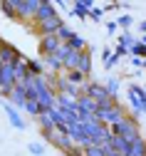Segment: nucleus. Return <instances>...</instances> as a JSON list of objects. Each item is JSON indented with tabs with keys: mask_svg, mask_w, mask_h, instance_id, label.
<instances>
[{
	"mask_svg": "<svg viewBox=\"0 0 146 156\" xmlns=\"http://www.w3.org/2000/svg\"><path fill=\"white\" fill-rule=\"evenodd\" d=\"M129 116V112L124 109L119 102H114V104H109V107H99V112H97V119L104 124V126H109V129H114L119 122H124Z\"/></svg>",
	"mask_w": 146,
	"mask_h": 156,
	"instance_id": "1",
	"label": "nucleus"
},
{
	"mask_svg": "<svg viewBox=\"0 0 146 156\" xmlns=\"http://www.w3.org/2000/svg\"><path fill=\"white\" fill-rule=\"evenodd\" d=\"M82 94L92 97V99H94L99 107H109V104H114V102H116V97H112V94H109V89L104 87V84H99V82H87V84H84V89H82Z\"/></svg>",
	"mask_w": 146,
	"mask_h": 156,
	"instance_id": "2",
	"label": "nucleus"
},
{
	"mask_svg": "<svg viewBox=\"0 0 146 156\" xmlns=\"http://www.w3.org/2000/svg\"><path fill=\"white\" fill-rule=\"evenodd\" d=\"M42 134H45V139H47L52 146H57L59 151H65V154H69V151L74 149L72 136L67 134V129H62V126H55V129H50V131H42Z\"/></svg>",
	"mask_w": 146,
	"mask_h": 156,
	"instance_id": "3",
	"label": "nucleus"
},
{
	"mask_svg": "<svg viewBox=\"0 0 146 156\" xmlns=\"http://www.w3.org/2000/svg\"><path fill=\"white\" fill-rule=\"evenodd\" d=\"M12 10L17 12V20L20 23H27V20H35V15L42 5V0H10Z\"/></svg>",
	"mask_w": 146,
	"mask_h": 156,
	"instance_id": "4",
	"label": "nucleus"
},
{
	"mask_svg": "<svg viewBox=\"0 0 146 156\" xmlns=\"http://www.w3.org/2000/svg\"><path fill=\"white\" fill-rule=\"evenodd\" d=\"M112 134H116V136H121V139H126L129 144L131 141H136L139 136H141V129H139V122H136V116H126L124 122H119L114 129H112Z\"/></svg>",
	"mask_w": 146,
	"mask_h": 156,
	"instance_id": "5",
	"label": "nucleus"
},
{
	"mask_svg": "<svg viewBox=\"0 0 146 156\" xmlns=\"http://www.w3.org/2000/svg\"><path fill=\"white\" fill-rule=\"evenodd\" d=\"M65 25V20H62L59 15H52V17H47V20H42V23H35L32 25V30L40 35V37H45V35H57V30Z\"/></svg>",
	"mask_w": 146,
	"mask_h": 156,
	"instance_id": "6",
	"label": "nucleus"
},
{
	"mask_svg": "<svg viewBox=\"0 0 146 156\" xmlns=\"http://www.w3.org/2000/svg\"><path fill=\"white\" fill-rule=\"evenodd\" d=\"M20 57H23V55L17 52V47H12V45L5 42V40L0 42V67H12Z\"/></svg>",
	"mask_w": 146,
	"mask_h": 156,
	"instance_id": "7",
	"label": "nucleus"
},
{
	"mask_svg": "<svg viewBox=\"0 0 146 156\" xmlns=\"http://www.w3.org/2000/svg\"><path fill=\"white\" fill-rule=\"evenodd\" d=\"M62 45H65V42H59L57 35H45V37H40L37 50H40V55H42V57H47V55H55Z\"/></svg>",
	"mask_w": 146,
	"mask_h": 156,
	"instance_id": "8",
	"label": "nucleus"
},
{
	"mask_svg": "<svg viewBox=\"0 0 146 156\" xmlns=\"http://www.w3.org/2000/svg\"><path fill=\"white\" fill-rule=\"evenodd\" d=\"M77 107H79V116H97V112H99V104L87 94L77 97Z\"/></svg>",
	"mask_w": 146,
	"mask_h": 156,
	"instance_id": "9",
	"label": "nucleus"
},
{
	"mask_svg": "<svg viewBox=\"0 0 146 156\" xmlns=\"http://www.w3.org/2000/svg\"><path fill=\"white\" fill-rule=\"evenodd\" d=\"M42 65H45V69L50 72V74H59L62 69H65V62H62V57L55 52V55H47V57H42Z\"/></svg>",
	"mask_w": 146,
	"mask_h": 156,
	"instance_id": "10",
	"label": "nucleus"
},
{
	"mask_svg": "<svg viewBox=\"0 0 146 156\" xmlns=\"http://www.w3.org/2000/svg\"><path fill=\"white\" fill-rule=\"evenodd\" d=\"M57 107L65 109V112H72V114H79L77 97H72V94H57Z\"/></svg>",
	"mask_w": 146,
	"mask_h": 156,
	"instance_id": "11",
	"label": "nucleus"
},
{
	"mask_svg": "<svg viewBox=\"0 0 146 156\" xmlns=\"http://www.w3.org/2000/svg\"><path fill=\"white\" fill-rule=\"evenodd\" d=\"M8 99H10L12 107H23V109H25V104H27V92H25V87H23V84H15V89L10 92Z\"/></svg>",
	"mask_w": 146,
	"mask_h": 156,
	"instance_id": "12",
	"label": "nucleus"
},
{
	"mask_svg": "<svg viewBox=\"0 0 146 156\" xmlns=\"http://www.w3.org/2000/svg\"><path fill=\"white\" fill-rule=\"evenodd\" d=\"M77 72H82L84 77L92 74V52H89V47H87V50H82V55H79V65H77Z\"/></svg>",
	"mask_w": 146,
	"mask_h": 156,
	"instance_id": "13",
	"label": "nucleus"
},
{
	"mask_svg": "<svg viewBox=\"0 0 146 156\" xmlns=\"http://www.w3.org/2000/svg\"><path fill=\"white\" fill-rule=\"evenodd\" d=\"M52 15H57V8H55L52 3H47V0H42V5H40V10H37V15H35L32 25H35V23H42V20H47V17H52Z\"/></svg>",
	"mask_w": 146,
	"mask_h": 156,
	"instance_id": "14",
	"label": "nucleus"
},
{
	"mask_svg": "<svg viewBox=\"0 0 146 156\" xmlns=\"http://www.w3.org/2000/svg\"><path fill=\"white\" fill-rule=\"evenodd\" d=\"M5 114H8V119H10V124H12L15 129H25V119L20 116V112H17L10 102H5Z\"/></svg>",
	"mask_w": 146,
	"mask_h": 156,
	"instance_id": "15",
	"label": "nucleus"
},
{
	"mask_svg": "<svg viewBox=\"0 0 146 156\" xmlns=\"http://www.w3.org/2000/svg\"><path fill=\"white\" fill-rule=\"evenodd\" d=\"M112 149L116 151V154H121V156H129V149H131V144L126 141V139H121V136H112Z\"/></svg>",
	"mask_w": 146,
	"mask_h": 156,
	"instance_id": "16",
	"label": "nucleus"
},
{
	"mask_svg": "<svg viewBox=\"0 0 146 156\" xmlns=\"http://www.w3.org/2000/svg\"><path fill=\"white\" fill-rule=\"evenodd\" d=\"M65 77L69 80V84H74V87H79V89H84V84H87V77L82 74V72H65Z\"/></svg>",
	"mask_w": 146,
	"mask_h": 156,
	"instance_id": "17",
	"label": "nucleus"
},
{
	"mask_svg": "<svg viewBox=\"0 0 146 156\" xmlns=\"http://www.w3.org/2000/svg\"><path fill=\"white\" fill-rule=\"evenodd\" d=\"M37 122H40V129H42V131H50V129L57 126L55 119H52V112H42V114L37 116Z\"/></svg>",
	"mask_w": 146,
	"mask_h": 156,
	"instance_id": "18",
	"label": "nucleus"
},
{
	"mask_svg": "<svg viewBox=\"0 0 146 156\" xmlns=\"http://www.w3.org/2000/svg\"><path fill=\"white\" fill-rule=\"evenodd\" d=\"M129 156H146V139H144V136H139L136 141H131Z\"/></svg>",
	"mask_w": 146,
	"mask_h": 156,
	"instance_id": "19",
	"label": "nucleus"
},
{
	"mask_svg": "<svg viewBox=\"0 0 146 156\" xmlns=\"http://www.w3.org/2000/svg\"><path fill=\"white\" fill-rule=\"evenodd\" d=\"M27 69L32 77H42L45 74V65L40 62V60H27Z\"/></svg>",
	"mask_w": 146,
	"mask_h": 156,
	"instance_id": "20",
	"label": "nucleus"
},
{
	"mask_svg": "<svg viewBox=\"0 0 146 156\" xmlns=\"http://www.w3.org/2000/svg\"><path fill=\"white\" fill-rule=\"evenodd\" d=\"M67 45H69L72 50H77V52H82V50H87V42H84V37H82V35H77V32L72 35V40H69Z\"/></svg>",
	"mask_w": 146,
	"mask_h": 156,
	"instance_id": "21",
	"label": "nucleus"
},
{
	"mask_svg": "<svg viewBox=\"0 0 146 156\" xmlns=\"http://www.w3.org/2000/svg\"><path fill=\"white\" fill-rule=\"evenodd\" d=\"M25 112H27V114H32V116H40V114H42V107H40V102H37V99H27Z\"/></svg>",
	"mask_w": 146,
	"mask_h": 156,
	"instance_id": "22",
	"label": "nucleus"
},
{
	"mask_svg": "<svg viewBox=\"0 0 146 156\" xmlns=\"http://www.w3.org/2000/svg\"><path fill=\"white\" fill-rule=\"evenodd\" d=\"M136 42H139V40H136V37H131V32H124V35L119 37V45H121V47H126V50H131Z\"/></svg>",
	"mask_w": 146,
	"mask_h": 156,
	"instance_id": "23",
	"label": "nucleus"
},
{
	"mask_svg": "<svg viewBox=\"0 0 146 156\" xmlns=\"http://www.w3.org/2000/svg\"><path fill=\"white\" fill-rule=\"evenodd\" d=\"M72 15H77V17H82V20H84V17H89V10L77 0V3H72Z\"/></svg>",
	"mask_w": 146,
	"mask_h": 156,
	"instance_id": "24",
	"label": "nucleus"
},
{
	"mask_svg": "<svg viewBox=\"0 0 146 156\" xmlns=\"http://www.w3.org/2000/svg\"><path fill=\"white\" fill-rule=\"evenodd\" d=\"M72 35H74V32H72V30H69L67 25H62V27L57 30V37H59V42H65V45H67V42L72 40Z\"/></svg>",
	"mask_w": 146,
	"mask_h": 156,
	"instance_id": "25",
	"label": "nucleus"
},
{
	"mask_svg": "<svg viewBox=\"0 0 146 156\" xmlns=\"http://www.w3.org/2000/svg\"><path fill=\"white\" fill-rule=\"evenodd\" d=\"M129 55H131V57H139V60H146V45L136 42V45L129 50Z\"/></svg>",
	"mask_w": 146,
	"mask_h": 156,
	"instance_id": "26",
	"label": "nucleus"
},
{
	"mask_svg": "<svg viewBox=\"0 0 146 156\" xmlns=\"http://www.w3.org/2000/svg\"><path fill=\"white\" fill-rule=\"evenodd\" d=\"M116 62H119V57H116V55H112L109 50H104V67H107V69H112Z\"/></svg>",
	"mask_w": 146,
	"mask_h": 156,
	"instance_id": "27",
	"label": "nucleus"
},
{
	"mask_svg": "<svg viewBox=\"0 0 146 156\" xmlns=\"http://www.w3.org/2000/svg\"><path fill=\"white\" fill-rule=\"evenodd\" d=\"M104 87L109 89V94H112V97H116V94H119V80H116V77H109Z\"/></svg>",
	"mask_w": 146,
	"mask_h": 156,
	"instance_id": "28",
	"label": "nucleus"
},
{
	"mask_svg": "<svg viewBox=\"0 0 146 156\" xmlns=\"http://www.w3.org/2000/svg\"><path fill=\"white\" fill-rule=\"evenodd\" d=\"M0 8H3V12H5L8 17H10V20H17V12L12 10V5H10V0H5V3L0 5Z\"/></svg>",
	"mask_w": 146,
	"mask_h": 156,
	"instance_id": "29",
	"label": "nucleus"
},
{
	"mask_svg": "<svg viewBox=\"0 0 146 156\" xmlns=\"http://www.w3.org/2000/svg\"><path fill=\"white\" fill-rule=\"evenodd\" d=\"M116 25L126 30V27H131V25H134V17H131V15H121L119 20H116Z\"/></svg>",
	"mask_w": 146,
	"mask_h": 156,
	"instance_id": "30",
	"label": "nucleus"
},
{
	"mask_svg": "<svg viewBox=\"0 0 146 156\" xmlns=\"http://www.w3.org/2000/svg\"><path fill=\"white\" fill-rule=\"evenodd\" d=\"M30 154L32 156H42L45 154V146L42 144H30Z\"/></svg>",
	"mask_w": 146,
	"mask_h": 156,
	"instance_id": "31",
	"label": "nucleus"
},
{
	"mask_svg": "<svg viewBox=\"0 0 146 156\" xmlns=\"http://www.w3.org/2000/svg\"><path fill=\"white\" fill-rule=\"evenodd\" d=\"M101 15H104V10H101V8H92V10H89V17H92L94 23H99V20H101Z\"/></svg>",
	"mask_w": 146,
	"mask_h": 156,
	"instance_id": "32",
	"label": "nucleus"
},
{
	"mask_svg": "<svg viewBox=\"0 0 146 156\" xmlns=\"http://www.w3.org/2000/svg\"><path fill=\"white\" fill-rule=\"evenodd\" d=\"M116 30H119V25H116L114 20H109V23H107V32H109V35H114Z\"/></svg>",
	"mask_w": 146,
	"mask_h": 156,
	"instance_id": "33",
	"label": "nucleus"
},
{
	"mask_svg": "<svg viewBox=\"0 0 146 156\" xmlns=\"http://www.w3.org/2000/svg\"><path fill=\"white\" fill-rule=\"evenodd\" d=\"M114 55H116V57H124V55H129V50H126V47H121V45H119V47L114 50Z\"/></svg>",
	"mask_w": 146,
	"mask_h": 156,
	"instance_id": "34",
	"label": "nucleus"
},
{
	"mask_svg": "<svg viewBox=\"0 0 146 156\" xmlns=\"http://www.w3.org/2000/svg\"><path fill=\"white\" fill-rule=\"evenodd\" d=\"M131 65H134V67H146V60H139V57H131Z\"/></svg>",
	"mask_w": 146,
	"mask_h": 156,
	"instance_id": "35",
	"label": "nucleus"
},
{
	"mask_svg": "<svg viewBox=\"0 0 146 156\" xmlns=\"http://www.w3.org/2000/svg\"><path fill=\"white\" fill-rule=\"evenodd\" d=\"M107 156H121V154H116V151H114V149H112V151H109V154H107Z\"/></svg>",
	"mask_w": 146,
	"mask_h": 156,
	"instance_id": "36",
	"label": "nucleus"
},
{
	"mask_svg": "<svg viewBox=\"0 0 146 156\" xmlns=\"http://www.w3.org/2000/svg\"><path fill=\"white\" fill-rule=\"evenodd\" d=\"M139 27H141V30H144V32H146V20H144V23H141V25H139Z\"/></svg>",
	"mask_w": 146,
	"mask_h": 156,
	"instance_id": "37",
	"label": "nucleus"
},
{
	"mask_svg": "<svg viewBox=\"0 0 146 156\" xmlns=\"http://www.w3.org/2000/svg\"><path fill=\"white\" fill-rule=\"evenodd\" d=\"M139 42H141V45H146V35H144V37H141V40H139Z\"/></svg>",
	"mask_w": 146,
	"mask_h": 156,
	"instance_id": "38",
	"label": "nucleus"
},
{
	"mask_svg": "<svg viewBox=\"0 0 146 156\" xmlns=\"http://www.w3.org/2000/svg\"><path fill=\"white\" fill-rule=\"evenodd\" d=\"M0 42H3V40H0Z\"/></svg>",
	"mask_w": 146,
	"mask_h": 156,
	"instance_id": "39",
	"label": "nucleus"
}]
</instances>
